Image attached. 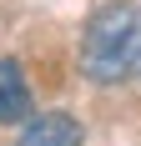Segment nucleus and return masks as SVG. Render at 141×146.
<instances>
[{
	"mask_svg": "<svg viewBox=\"0 0 141 146\" xmlns=\"http://www.w3.org/2000/svg\"><path fill=\"white\" fill-rule=\"evenodd\" d=\"M30 116V86L20 60H0V126H15V121Z\"/></svg>",
	"mask_w": 141,
	"mask_h": 146,
	"instance_id": "7ed1b4c3",
	"label": "nucleus"
},
{
	"mask_svg": "<svg viewBox=\"0 0 141 146\" xmlns=\"http://www.w3.org/2000/svg\"><path fill=\"white\" fill-rule=\"evenodd\" d=\"M81 121L66 116V111H45V116H30L25 131H20V146H81Z\"/></svg>",
	"mask_w": 141,
	"mask_h": 146,
	"instance_id": "f03ea898",
	"label": "nucleus"
},
{
	"mask_svg": "<svg viewBox=\"0 0 141 146\" xmlns=\"http://www.w3.org/2000/svg\"><path fill=\"white\" fill-rule=\"evenodd\" d=\"M86 81L96 86H121L141 71V5L131 0H111L86 20L81 56H76Z\"/></svg>",
	"mask_w": 141,
	"mask_h": 146,
	"instance_id": "f257e3e1",
	"label": "nucleus"
}]
</instances>
